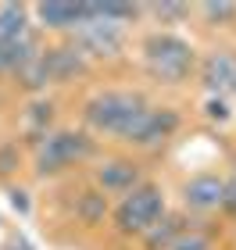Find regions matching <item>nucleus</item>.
<instances>
[{
	"instance_id": "obj_1",
	"label": "nucleus",
	"mask_w": 236,
	"mask_h": 250,
	"mask_svg": "<svg viewBox=\"0 0 236 250\" xmlns=\"http://www.w3.org/2000/svg\"><path fill=\"white\" fill-rule=\"evenodd\" d=\"M143 115H147V104H143L140 93H126V89H107V93H97L86 100L83 107V118L89 129L97 132H111V136H126L132 132Z\"/></svg>"
},
{
	"instance_id": "obj_2",
	"label": "nucleus",
	"mask_w": 236,
	"mask_h": 250,
	"mask_svg": "<svg viewBox=\"0 0 236 250\" xmlns=\"http://www.w3.org/2000/svg\"><path fill=\"white\" fill-rule=\"evenodd\" d=\"M143 58L154 79L161 83H183L193 68V47L186 40L172 36V32H154L143 40Z\"/></svg>"
},
{
	"instance_id": "obj_3",
	"label": "nucleus",
	"mask_w": 236,
	"mask_h": 250,
	"mask_svg": "<svg viewBox=\"0 0 236 250\" xmlns=\"http://www.w3.org/2000/svg\"><path fill=\"white\" fill-rule=\"evenodd\" d=\"M161 218H165V197H161V189L150 186V183L132 189L115 208V225L122 232H132V236H140V232L147 236Z\"/></svg>"
},
{
	"instance_id": "obj_4",
	"label": "nucleus",
	"mask_w": 236,
	"mask_h": 250,
	"mask_svg": "<svg viewBox=\"0 0 236 250\" xmlns=\"http://www.w3.org/2000/svg\"><path fill=\"white\" fill-rule=\"evenodd\" d=\"M86 154H89V140L83 132H72V129L50 132L47 140L40 143V150H36V172L40 175H54V172H61V168L83 161Z\"/></svg>"
},
{
	"instance_id": "obj_5",
	"label": "nucleus",
	"mask_w": 236,
	"mask_h": 250,
	"mask_svg": "<svg viewBox=\"0 0 236 250\" xmlns=\"http://www.w3.org/2000/svg\"><path fill=\"white\" fill-rule=\"evenodd\" d=\"M75 47L89 58H115L122 50V29L107 18H86L75 29Z\"/></svg>"
},
{
	"instance_id": "obj_6",
	"label": "nucleus",
	"mask_w": 236,
	"mask_h": 250,
	"mask_svg": "<svg viewBox=\"0 0 236 250\" xmlns=\"http://www.w3.org/2000/svg\"><path fill=\"white\" fill-rule=\"evenodd\" d=\"M179 125V115L168 107H147V115H143L136 125H132V132L126 136L129 143H140V146H150V143H161L168 136L175 132Z\"/></svg>"
},
{
	"instance_id": "obj_7",
	"label": "nucleus",
	"mask_w": 236,
	"mask_h": 250,
	"mask_svg": "<svg viewBox=\"0 0 236 250\" xmlns=\"http://www.w3.org/2000/svg\"><path fill=\"white\" fill-rule=\"evenodd\" d=\"M200 79H204V86L211 93H236V58L226 50H215L211 58L204 61L200 68Z\"/></svg>"
},
{
	"instance_id": "obj_8",
	"label": "nucleus",
	"mask_w": 236,
	"mask_h": 250,
	"mask_svg": "<svg viewBox=\"0 0 236 250\" xmlns=\"http://www.w3.org/2000/svg\"><path fill=\"white\" fill-rule=\"evenodd\" d=\"M222 193H226V179L197 175V179L186 183L183 200H186V208H193V211H215V208H222Z\"/></svg>"
},
{
	"instance_id": "obj_9",
	"label": "nucleus",
	"mask_w": 236,
	"mask_h": 250,
	"mask_svg": "<svg viewBox=\"0 0 236 250\" xmlns=\"http://www.w3.org/2000/svg\"><path fill=\"white\" fill-rule=\"evenodd\" d=\"M97 183L104 186L107 193H132L140 189V168L132 161H122V157H115V161H104L97 168Z\"/></svg>"
},
{
	"instance_id": "obj_10",
	"label": "nucleus",
	"mask_w": 236,
	"mask_h": 250,
	"mask_svg": "<svg viewBox=\"0 0 236 250\" xmlns=\"http://www.w3.org/2000/svg\"><path fill=\"white\" fill-rule=\"evenodd\" d=\"M36 15L47 29H79L86 21V4H40Z\"/></svg>"
},
{
	"instance_id": "obj_11",
	"label": "nucleus",
	"mask_w": 236,
	"mask_h": 250,
	"mask_svg": "<svg viewBox=\"0 0 236 250\" xmlns=\"http://www.w3.org/2000/svg\"><path fill=\"white\" fill-rule=\"evenodd\" d=\"M47 68H50V83H68L83 72V50L79 47H54L47 50Z\"/></svg>"
},
{
	"instance_id": "obj_12",
	"label": "nucleus",
	"mask_w": 236,
	"mask_h": 250,
	"mask_svg": "<svg viewBox=\"0 0 236 250\" xmlns=\"http://www.w3.org/2000/svg\"><path fill=\"white\" fill-rule=\"evenodd\" d=\"M183 232H186V222L179 218V214H165V218L157 222L154 229L143 236V240H147L150 250H172V243H175Z\"/></svg>"
},
{
	"instance_id": "obj_13",
	"label": "nucleus",
	"mask_w": 236,
	"mask_h": 250,
	"mask_svg": "<svg viewBox=\"0 0 236 250\" xmlns=\"http://www.w3.org/2000/svg\"><path fill=\"white\" fill-rule=\"evenodd\" d=\"M32 40H18V43H0V72H21L32 58H36Z\"/></svg>"
},
{
	"instance_id": "obj_14",
	"label": "nucleus",
	"mask_w": 236,
	"mask_h": 250,
	"mask_svg": "<svg viewBox=\"0 0 236 250\" xmlns=\"http://www.w3.org/2000/svg\"><path fill=\"white\" fill-rule=\"evenodd\" d=\"M25 36V7L21 4H4L0 7V43H18Z\"/></svg>"
},
{
	"instance_id": "obj_15",
	"label": "nucleus",
	"mask_w": 236,
	"mask_h": 250,
	"mask_svg": "<svg viewBox=\"0 0 236 250\" xmlns=\"http://www.w3.org/2000/svg\"><path fill=\"white\" fill-rule=\"evenodd\" d=\"M21 79V86H29V89H40V86H47L50 83V68H47V54H36L25 68L18 72Z\"/></svg>"
},
{
	"instance_id": "obj_16",
	"label": "nucleus",
	"mask_w": 236,
	"mask_h": 250,
	"mask_svg": "<svg viewBox=\"0 0 236 250\" xmlns=\"http://www.w3.org/2000/svg\"><path fill=\"white\" fill-rule=\"evenodd\" d=\"M200 11H204L208 21H215V25L218 21L222 25H226V21H236V4H204Z\"/></svg>"
},
{
	"instance_id": "obj_17",
	"label": "nucleus",
	"mask_w": 236,
	"mask_h": 250,
	"mask_svg": "<svg viewBox=\"0 0 236 250\" xmlns=\"http://www.w3.org/2000/svg\"><path fill=\"white\" fill-rule=\"evenodd\" d=\"M208 247H211V240H208L204 232H183L172 243V250H208Z\"/></svg>"
},
{
	"instance_id": "obj_18",
	"label": "nucleus",
	"mask_w": 236,
	"mask_h": 250,
	"mask_svg": "<svg viewBox=\"0 0 236 250\" xmlns=\"http://www.w3.org/2000/svg\"><path fill=\"white\" fill-rule=\"evenodd\" d=\"M222 208L229 214H236V172L226 179V193H222Z\"/></svg>"
},
{
	"instance_id": "obj_19",
	"label": "nucleus",
	"mask_w": 236,
	"mask_h": 250,
	"mask_svg": "<svg viewBox=\"0 0 236 250\" xmlns=\"http://www.w3.org/2000/svg\"><path fill=\"white\" fill-rule=\"evenodd\" d=\"M208 118H215V122H226L229 118V107L222 104V97H211L208 100Z\"/></svg>"
},
{
	"instance_id": "obj_20",
	"label": "nucleus",
	"mask_w": 236,
	"mask_h": 250,
	"mask_svg": "<svg viewBox=\"0 0 236 250\" xmlns=\"http://www.w3.org/2000/svg\"><path fill=\"white\" fill-rule=\"evenodd\" d=\"M154 15L157 18H175V15H183V7L179 4H154Z\"/></svg>"
}]
</instances>
